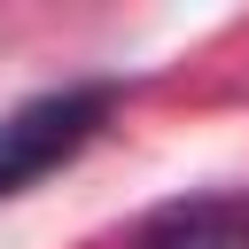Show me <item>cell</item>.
Instances as JSON below:
<instances>
[{"instance_id":"obj_1","label":"cell","mask_w":249,"mask_h":249,"mask_svg":"<svg viewBox=\"0 0 249 249\" xmlns=\"http://www.w3.org/2000/svg\"><path fill=\"white\" fill-rule=\"evenodd\" d=\"M109 117V86H62V93H39L23 109L0 117V195L31 187L39 171L70 163Z\"/></svg>"},{"instance_id":"obj_2","label":"cell","mask_w":249,"mask_h":249,"mask_svg":"<svg viewBox=\"0 0 249 249\" xmlns=\"http://www.w3.org/2000/svg\"><path fill=\"white\" fill-rule=\"evenodd\" d=\"M132 249H249V202H171L132 233Z\"/></svg>"}]
</instances>
